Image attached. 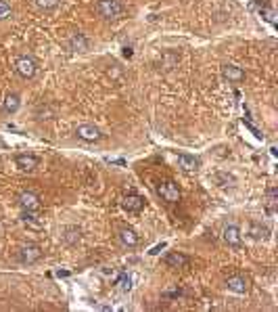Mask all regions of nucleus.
I'll use <instances>...</instances> for the list:
<instances>
[{"mask_svg": "<svg viewBox=\"0 0 278 312\" xmlns=\"http://www.w3.org/2000/svg\"><path fill=\"white\" fill-rule=\"evenodd\" d=\"M96 13L105 19H119V17H124L126 6L119 2V0H98Z\"/></svg>", "mask_w": 278, "mask_h": 312, "instance_id": "1", "label": "nucleus"}, {"mask_svg": "<svg viewBox=\"0 0 278 312\" xmlns=\"http://www.w3.org/2000/svg\"><path fill=\"white\" fill-rule=\"evenodd\" d=\"M157 193L163 201H167V204H178L182 197L180 189H178L174 180H161V183H157Z\"/></svg>", "mask_w": 278, "mask_h": 312, "instance_id": "2", "label": "nucleus"}, {"mask_svg": "<svg viewBox=\"0 0 278 312\" xmlns=\"http://www.w3.org/2000/svg\"><path fill=\"white\" fill-rule=\"evenodd\" d=\"M15 69H17V74L21 76V78L29 80V78H34V76H36V72H38V65H36V61H34L32 57L23 55V57H19L17 61H15Z\"/></svg>", "mask_w": 278, "mask_h": 312, "instance_id": "3", "label": "nucleus"}, {"mask_svg": "<svg viewBox=\"0 0 278 312\" xmlns=\"http://www.w3.org/2000/svg\"><path fill=\"white\" fill-rule=\"evenodd\" d=\"M19 206H21L23 212H40L42 209V201H40V197L36 193H32V191H23L21 195H19Z\"/></svg>", "mask_w": 278, "mask_h": 312, "instance_id": "4", "label": "nucleus"}, {"mask_svg": "<svg viewBox=\"0 0 278 312\" xmlns=\"http://www.w3.org/2000/svg\"><path fill=\"white\" fill-rule=\"evenodd\" d=\"M75 134L79 140H86V143H98L103 138V132L92 124H82L75 128Z\"/></svg>", "mask_w": 278, "mask_h": 312, "instance_id": "5", "label": "nucleus"}, {"mask_svg": "<svg viewBox=\"0 0 278 312\" xmlns=\"http://www.w3.org/2000/svg\"><path fill=\"white\" fill-rule=\"evenodd\" d=\"M40 258H42V249H40V245H36V243H27L19 249V260H21V264H34Z\"/></svg>", "mask_w": 278, "mask_h": 312, "instance_id": "6", "label": "nucleus"}, {"mask_svg": "<svg viewBox=\"0 0 278 312\" xmlns=\"http://www.w3.org/2000/svg\"><path fill=\"white\" fill-rule=\"evenodd\" d=\"M122 206L124 209H128V212H140V209L144 208V199L138 195V193H126L124 199H122Z\"/></svg>", "mask_w": 278, "mask_h": 312, "instance_id": "7", "label": "nucleus"}, {"mask_svg": "<svg viewBox=\"0 0 278 312\" xmlns=\"http://www.w3.org/2000/svg\"><path fill=\"white\" fill-rule=\"evenodd\" d=\"M226 285L230 291H234V294H247L249 291V281H247L243 275H232L226 279Z\"/></svg>", "mask_w": 278, "mask_h": 312, "instance_id": "8", "label": "nucleus"}, {"mask_svg": "<svg viewBox=\"0 0 278 312\" xmlns=\"http://www.w3.org/2000/svg\"><path fill=\"white\" fill-rule=\"evenodd\" d=\"M15 164L19 170H23V172H32V170L38 168L40 164V159L36 155H29V153H21V155H17L15 157Z\"/></svg>", "mask_w": 278, "mask_h": 312, "instance_id": "9", "label": "nucleus"}, {"mask_svg": "<svg viewBox=\"0 0 278 312\" xmlns=\"http://www.w3.org/2000/svg\"><path fill=\"white\" fill-rule=\"evenodd\" d=\"M163 262H165L167 266H172V268H188L191 260H188V256H184V254L172 251V254H167V256L163 258Z\"/></svg>", "mask_w": 278, "mask_h": 312, "instance_id": "10", "label": "nucleus"}, {"mask_svg": "<svg viewBox=\"0 0 278 312\" xmlns=\"http://www.w3.org/2000/svg\"><path fill=\"white\" fill-rule=\"evenodd\" d=\"M224 241L230 247H241L243 243V239H241V230H238V226H226L224 228Z\"/></svg>", "mask_w": 278, "mask_h": 312, "instance_id": "11", "label": "nucleus"}, {"mask_svg": "<svg viewBox=\"0 0 278 312\" xmlns=\"http://www.w3.org/2000/svg\"><path fill=\"white\" fill-rule=\"evenodd\" d=\"M67 48L75 50V53H84V50H88V40L82 34H71L67 40Z\"/></svg>", "mask_w": 278, "mask_h": 312, "instance_id": "12", "label": "nucleus"}, {"mask_svg": "<svg viewBox=\"0 0 278 312\" xmlns=\"http://www.w3.org/2000/svg\"><path fill=\"white\" fill-rule=\"evenodd\" d=\"M222 76L230 82H243L245 80V72L241 67H234V65H224L222 67Z\"/></svg>", "mask_w": 278, "mask_h": 312, "instance_id": "13", "label": "nucleus"}, {"mask_svg": "<svg viewBox=\"0 0 278 312\" xmlns=\"http://www.w3.org/2000/svg\"><path fill=\"white\" fill-rule=\"evenodd\" d=\"M249 237L257 239V241H266L268 237H270V228L260 224V222H251L249 224Z\"/></svg>", "mask_w": 278, "mask_h": 312, "instance_id": "14", "label": "nucleus"}, {"mask_svg": "<svg viewBox=\"0 0 278 312\" xmlns=\"http://www.w3.org/2000/svg\"><path fill=\"white\" fill-rule=\"evenodd\" d=\"M119 241H122L124 245H128V247H136L140 239H138V235L134 233L132 228H128V226H126V228L119 230Z\"/></svg>", "mask_w": 278, "mask_h": 312, "instance_id": "15", "label": "nucleus"}, {"mask_svg": "<svg viewBox=\"0 0 278 312\" xmlns=\"http://www.w3.org/2000/svg\"><path fill=\"white\" fill-rule=\"evenodd\" d=\"M178 166H180L182 170H186V172H193V170H197V166H199V159L193 157V155L180 153L178 155Z\"/></svg>", "mask_w": 278, "mask_h": 312, "instance_id": "16", "label": "nucleus"}, {"mask_svg": "<svg viewBox=\"0 0 278 312\" xmlns=\"http://www.w3.org/2000/svg\"><path fill=\"white\" fill-rule=\"evenodd\" d=\"M19 105H21V99H19V95H6V99H4V103H2V107H4V111L6 113H15L17 109H19Z\"/></svg>", "mask_w": 278, "mask_h": 312, "instance_id": "17", "label": "nucleus"}, {"mask_svg": "<svg viewBox=\"0 0 278 312\" xmlns=\"http://www.w3.org/2000/svg\"><path fill=\"white\" fill-rule=\"evenodd\" d=\"M276 193L278 191L272 187V189H268V195H266V209H268V214H274L276 212Z\"/></svg>", "mask_w": 278, "mask_h": 312, "instance_id": "18", "label": "nucleus"}, {"mask_svg": "<svg viewBox=\"0 0 278 312\" xmlns=\"http://www.w3.org/2000/svg\"><path fill=\"white\" fill-rule=\"evenodd\" d=\"M32 2L36 8H40V11H53V8H57L61 4V0H32Z\"/></svg>", "mask_w": 278, "mask_h": 312, "instance_id": "19", "label": "nucleus"}, {"mask_svg": "<svg viewBox=\"0 0 278 312\" xmlns=\"http://www.w3.org/2000/svg\"><path fill=\"white\" fill-rule=\"evenodd\" d=\"M117 285H119V289H122V291H130L132 289V279H130V275H122V277H119L117 279Z\"/></svg>", "mask_w": 278, "mask_h": 312, "instance_id": "20", "label": "nucleus"}, {"mask_svg": "<svg viewBox=\"0 0 278 312\" xmlns=\"http://www.w3.org/2000/svg\"><path fill=\"white\" fill-rule=\"evenodd\" d=\"M11 11H13L11 4H8L6 0H0V19H6L8 15H11Z\"/></svg>", "mask_w": 278, "mask_h": 312, "instance_id": "21", "label": "nucleus"}, {"mask_svg": "<svg viewBox=\"0 0 278 312\" xmlns=\"http://www.w3.org/2000/svg\"><path fill=\"white\" fill-rule=\"evenodd\" d=\"M245 128H249V130H251V132H253V136H255V138H264V134H262V130H257V128H255V126L251 124V122H245Z\"/></svg>", "mask_w": 278, "mask_h": 312, "instance_id": "22", "label": "nucleus"}, {"mask_svg": "<svg viewBox=\"0 0 278 312\" xmlns=\"http://www.w3.org/2000/svg\"><path fill=\"white\" fill-rule=\"evenodd\" d=\"M163 247H165V243H161V245H157V247H153L151 251H148V254H157V251H161Z\"/></svg>", "mask_w": 278, "mask_h": 312, "instance_id": "23", "label": "nucleus"}]
</instances>
